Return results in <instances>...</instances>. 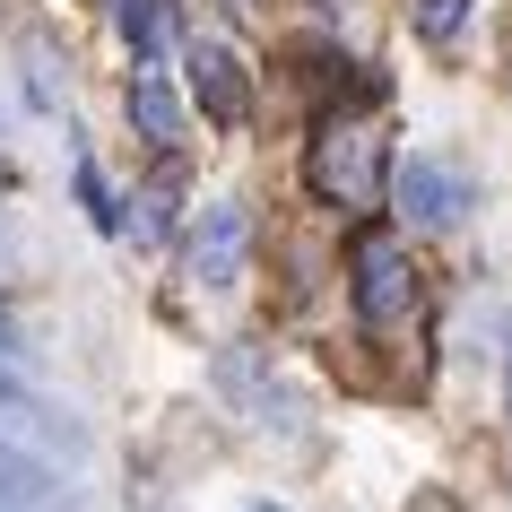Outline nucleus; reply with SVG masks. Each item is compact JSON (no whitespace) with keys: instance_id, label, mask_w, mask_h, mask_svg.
<instances>
[{"instance_id":"obj_4","label":"nucleus","mask_w":512,"mask_h":512,"mask_svg":"<svg viewBox=\"0 0 512 512\" xmlns=\"http://www.w3.org/2000/svg\"><path fill=\"white\" fill-rule=\"evenodd\" d=\"M243 261H252V209L243 200H209L200 226H191V278L200 287H235Z\"/></svg>"},{"instance_id":"obj_15","label":"nucleus","mask_w":512,"mask_h":512,"mask_svg":"<svg viewBox=\"0 0 512 512\" xmlns=\"http://www.w3.org/2000/svg\"><path fill=\"white\" fill-rule=\"evenodd\" d=\"M243 512H287V504H243Z\"/></svg>"},{"instance_id":"obj_7","label":"nucleus","mask_w":512,"mask_h":512,"mask_svg":"<svg viewBox=\"0 0 512 512\" xmlns=\"http://www.w3.org/2000/svg\"><path fill=\"white\" fill-rule=\"evenodd\" d=\"M53 504H61L53 460L27 452L18 434H0V512H53Z\"/></svg>"},{"instance_id":"obj_14","label":"nucleus","mask_w":512,"mask_h":512,"mask_svg":"<svg viewBox=\"0 0 512 512\" xmlns=\"http://www.w3.org/2000/svg\"><path fill=\"white\" fill-rule=\"evenodd\" d=\"M504 391H512V330H504Z\"/></svg>"},{"instance_id":"obj_3","label":"nucleus","mask_w":512,"mask_h":512,"mask_svg":"<svg viewBox=\"0 0 512 512\" xmlns=\"http://www.w3.org/2000/svg\"><path fill=\"white\" fill-rule=\"evenodd\" d=\"M391 200H400L408 226H426V235H452L460 217L478 209V183H469L452 157H400V174H391Z\"/></svg>"},{"instance_id":"obj_6","label":"nucleus","mask_w":512,"mask_h":512,"mask_svg":"<svg viewBox=\"0 0 512 512\" xmlns=\"http://www.w3.org/2000/svg\"><path fill=\"white\" fill-rule=\"evenodd\" d=\"M209 374H217V391H226L235 408H252L261 426H287V391H278V374H270L252 348H217Z\"/></svg>"},{"instance_id":"obj_5","label":"nucleus","mask_w":512,"mask_h":512,"mask_svg":"<svg viewBox=\"0 0 512 512\" xmlns=\"http://www.w3.org/2000/svg\"><path fill=\"white\" fill-rule=\"evenodd\" d=\"M191 96H200V113L217 131H235L252 113V70H243L235 44H191Z\"/></svg>"},{"instance_id":"obj_11","label":"nucleus","mask_w":512,"mask_h":512,"mask_svg":"<svg viewBox=\"0 0 512 512\" xmlns=\"http://www.w3.org/2000/svg\"><path fill=\"white\" fill-rule=\"evenodd\" d=\"M460 27H469V0H417V35L426 44H452Z\"/></svg>"},{"instance_id":"obj_16","label":"nucleus","mask_w":512,"mask_h":512,"mask_svg":"<svg viewBox=\"0 0 512 512\" xmlns=\"http://www.w3.org/2000/svg\"><path fill=\"white\" fill-rule=\"evenodd\" d=\"M0 252H9V235H0Z\"/></svg>"},{"instance_id":"obj_13","label":"nucleus","mask_w":512,"mask_h":512,"mask_svg":"<svg viewBox=\"0 0 512 512\" xmlns=\"http://www.w3.org/2000/svg\"><path fill=\"white\" fill-rule=\"evenodd\" d=\"M9 365H18V330L0 322V374H9Z\"/></svg>"},{"instance_id":"obj_1","label":"nucleus","mask_w":512,"mask_h":512,"mask_svg":"<svg viewBox=\"0 0 512 512\" xmlns=\"http://www.w3.org/2000/svg\"><path fill=\"white\" fill-rule=\"evenodd\" d=\"M348 296H356L365 339H408V330H417V313H426V278H417V261H408L400 235H356Z\"/></svg>"},{"instance_id":"obj_10","label":"nucleus","mask_w":512,"mask_h":512,"mask_svg":"<svg viewBox=\"0 0 512 512\" xmlns=\"http://www.w3.org/2000/svg\"><path fill=\"white\" fill-rule=\"evenodd\" d=\"M79 209H87V226H96V235H122V200H113V183H105L87 157H79Z\"/></svg>"},{"instance_id":"obj_12","label":"nucleus","mask_w":512,"mask_h":512,"mask_svg":"<svg viewBox=\"0 0 512 512\" xmlns=\"http://www.w3.org/2000/svg\"><path fill=\"white\" fill-rule=\"evenodd\" d=\"M139 235H165V191H139Z\"/></svg>"},{"instance_id":"obj_2","label":"nucleus","mask_w":512,"mask_h":512,"mask_svg":"<svg viewBox=\"0 0 512 512\" xmlns=\"http://www.w3.org/2000/svg\"><path fill=\"white\" fill-rule=\"evenodd\" d=\"M391 183V148L374 122H322V139L304 148V191L330 209H374Z\"/></svg>"},{"instance_id":"obj_9","label":"nucleus","mask_w":512,"mask_h":512,"mask_svg":"<svg viewBox=\"0 0 512 512\" xmlns=\"http://www.w3.org/2000/svg\"><path fill=\"white\" fill-rule=\"evenodd\" d=\"M122 35H131L139 61H157L165 35H174V0H122Z\"/></svg>"},{"instance_id":"obj_8","label":"nucleus","mask_w":512,"mask_h":512,"mask_svg":"<svg viewBox=\"0 0 512 512\" xmlns=\"http://www.w3.org/2000/svg\"><path fill=\"white\" fill-rule=\"evenodd\" d=\"M122 105H131V131L148 139V148H174V139H183V96H174L165 70H139Z\"/></svg>"}]
</instances>
